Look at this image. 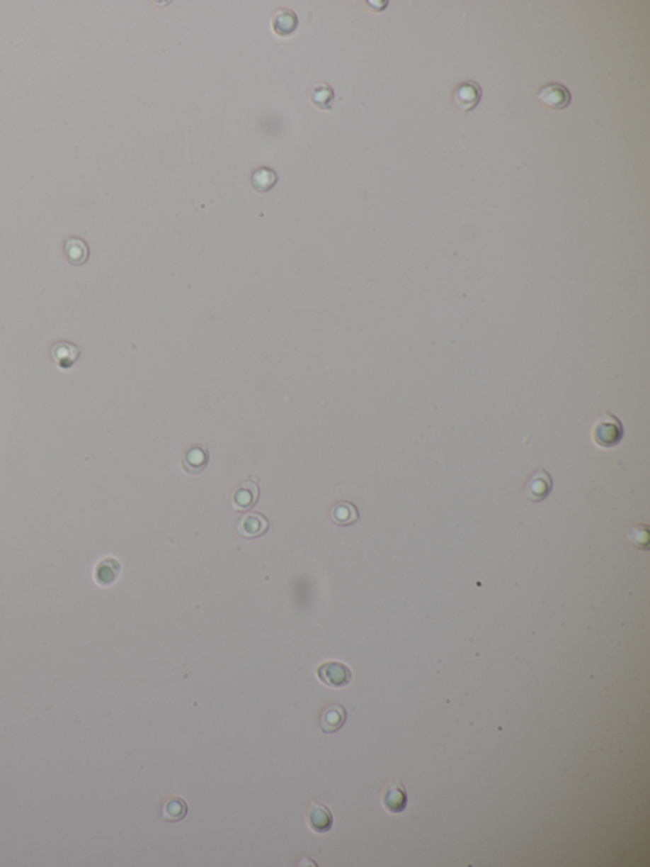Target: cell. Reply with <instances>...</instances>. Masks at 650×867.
<instances>
[{"instance_id":"obj_1","label":"cell","mask_w":650,"mask_h":867,"mask_svg":"<svg viewBox=\"0 0 650 867\" xmlns=\"http://www.w3.org/2000/svg\"><path fill=\"white\" fill-rule=\"evenodd\" d=\"M622 437V425L614 415L605 413L593 427V440L602 448H611L619 443Z\"/></svg>"},{"instance_id":"obj_2","label":"cell","mask_w":650,"mask_h":867,"mask_svg":"<svg viewBox=\"0 0 650 867\" xmlns=\"http://www.w3.org/2000/svg\"><path fill=\"white\" fill-rule=\"evenodd\" d=\"M320 682L331 688H344L352 682V671L344 663L331 660L320 664L317 669Z\"/></svg>"},{"instance_id":"obj_3","label":"cell","mask_w":650,"mask_h":867,"mask_svg":"<svg viewBox=\"0 0 650 867\" xmlns=\"http://www.w3.org/2000/svg\"><path fill=\"white\" fill-rule=\"evenodd\" d=\"M305 820L310 829L315 833H326L333 827V814L324 802L313 800L307 806Z\"/></svg>"},{"instance_id":"obj_4","label":"cell","mask_w":650,"mask_h":867,"mask_svg":"<svg viewBox=\"0 0 650 867\" xmlns=\"http://www.w3.org/2000/svg\"><path fill=\"white\" fill-rule=\"evenodd\" d=\"M259 486L254 480L241 481L232 493V506L235 511H246L257 504Z\"/></svg>"},{"instance_id":"obj_5","label":"cell","mask_w":650,"mask_h":867,"mask_svg":"<svg viewBox=\"0 0 650 867\" xmlns=\"http://www.w3.org/2000/svg\"><path fill=\"white\" fill-rule=\"evenodd\" d=\"M481 86L474 80L462 82L456 86L454 91L455 105L462 112L472 111L480 104L481 99Z\"/></svg>"},{"instance_id":"obj_6","label":"cell","mask_w":650,"mask_h":867,"mask_svg":"<svg viewBox=\"0 0 650 867\" xmlns=\"http://www.w3.org/2000/svg\"><path fill=\"white\" fill-rule=\"evenodd\" d=\"M537 99L542 105L552 110H564L571 105V94L566 86L559 83H550L542 86L537 94Z\"/></svg>"},{"instance_id":"obj_7","label":"cell","mask_w":650,"mask_h":867,"mask_svg":"<svg viewBox=\"0 0 650 867\" xmlns=\"http://www.w3.org/2000/svg\"><path fill=\"white\" fill-rule=\"evenodd\" d=\"M235 528H236L238 535H241L243 538L253 539V538L262 537L270 528V523L263 514L249 513L238 519Z\"/></svg>"},{"instance_id":"obj_8","label":"cell","mask_w":650,"mask_h":867,"mask_svg":"<svg viewBox=\"0 0 650 867\" xmlns=\"http://www.w3.org/2000/svg\"><path fill=\"white\" fill-rule=\"evenodd\" d=\"M347 720V710L341 703H331L320 715V730L324 734L339 732Z\"/></svg>"},{"instance_id":"obj_9","label":"cell","mask_w":650,"mask_h":867,"mask_svg":"<svg viewBox=\"0 0 650 867\" xmlns=\"http://www.w3.org/2000/svg\"><path fill=\"white\" fill-rule=\"evenodd\" d=\"M209 464V453L201 444H193L182 454V467L187 474H198Z\"/></svg>"},{"instance_id":"obj_10","label":"cell","mask_w":650,"mask_h":867,"mask_svg":"<svg viewBox=\"0 0 650 867\" xmlns=\"http://www.w3.org/2000/svg\"><path fill=\"white\" fill-rule=\"evenodd\" d=\"M80 350L78 345L68 341H57L51 347V357L56 365L62 369H70L79 357Z\"/></svg>"},{"instance_id":"obj_11","label":"cell","mask_w":650,"mask_h":867,"mask_svg":"<svg viewBox=\"0 0 650 867\" xmlns=\"http://www.w3.org/2000/svg\"><path fill=\"white\" fill-rule=\"evenodd\" d=\"M122 566L115 557H106L99 561L94 570V580L99 586H110L115 584L121 574Z\"/></svg>"},{"instance_id":"obj_12","label":"cell","mask_w":650,"mask_h":867,"mask_svg":"<svg viewBox=\"0 0 650 867\" xmlns=\"http://www.w3.org/2000/svg\"><path fill=\"white\" fill-rule=\"evenodd\" d=\"M297 26H299V18L296 13L290 8H281L280 11H277L275 17L272 19L273 32L280 38H287L290 35H292L296 31Z\"/></svg>"},{"instance_id":"obj_13","label":"cell","mask_w":650,"mask_h":867,"mask_svg":"<svg viewBox=\"0 0 650 867\" xmlns=\"http://www.w3.org/2000/svg\"><path fill=\"white\" fill-rule=\"evenodd\" d=\"M408 802V796L401 782H393L384 790L382 793V805L392 812H400L404 810Z\"/></svg>"},{"instance_id":"obj_14","label":"cell","mask_w":650,"mask_h":867,"mask_svg":"<svg viewBox=\"0 0 650 867\" xmlns=\"http://www.w3.org/2000/svg\"><path fill=\"white\" fill-rule=\"evenodd\" d=\"M64 251L69 264L81 266L89 259V246L79 237H68L64 243Z\"/></svg>"},{"instance_id":"obj_15","label":"cell","mask_w":650,"mask_h":867,"mask_svg":"<svg viewBox=\"0 0 650 867\" xmlns=\"http://www.w3.org/2000/svg\"><path fill=\"white\" fill-rule=\"evenodd\" d=\"M358 518H360V514H358L356 506L350 501H338L331 506V522L339 527L352 525L356 523Z\"/></svg>"},{"instance_id":"obj_16","label":"cell","mask_w":650,"mask_h":867,"mask_svg":"<svg viewBox=\"0 0 650 867\" xmlns=\"http://www.w3.org/2000/svg\"><path fill=\"white\" fill-rule=\"evenodd\" d=\"M278 181V174L270 167H258L251 176V185L254 191L264 194L272 190Z\"/></svg>"},{"instance_id":"obj_17","label":"cell","mask_w":650,"mask_h":867,"mask_svg":"<svg viewBox=\"0 0 650 867\" xmlns=\"http://www.w3.org/2000/svg\"><path fill=\"white\" fill-rule=\"evenodd\" d=\"M552 488V479L550 474H546L544 469H540L539 472L534 474V477L528 482V490L526 495L531 500H541L545 498L546 495L550 492Z\"/></svg>"},{"instance_id":"obj_18","label":"cell","mask_w":650,"mask_h":867,"mask_svg":"<svg viewBox=\"0 0 650 867\" xmlns=\"http://www.w3.org/2000/svg\"><path fill=\"white\" fill-rule=\"evenodd\" d=\"M187 812H188V805L186 800L181 796H173L164 804L163 819L169 823H177L186 818Z\"/></svg>"},{"instance_id":"obj_19","label":"cell","mask_w":650,"mask_h":867,"mask_svg":"<svg viewBox=\"0 0 650 867\" xmlns=\"http://www.w3.org/2000/svg\"><path fill=\"white\" fill-rule=\"evenodd\" d=\"M310 101L319 110H331L334 102V91L329 84L320 83L312 89Z\"/></svg>"}]
</instances>
